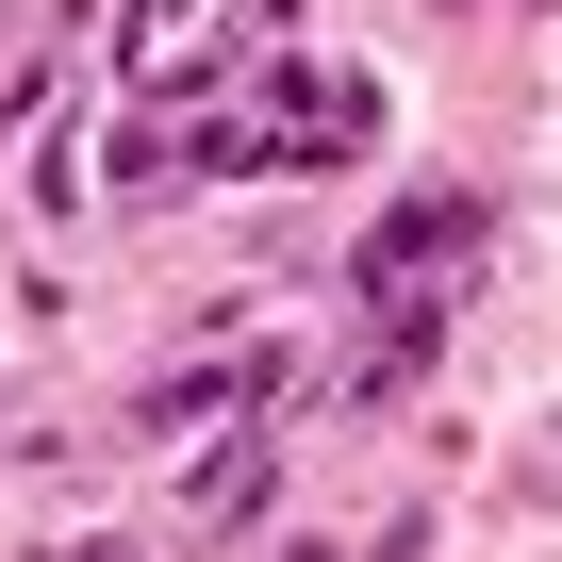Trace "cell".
<instances>
[{
    "label": "cell",
    "instance_id": "7a4b0ae2",
    "mask_svg": "<svg viewBox=\"0 0 562 562\" xmlns=\"http://www.w3.org/2000/svg\"><path fill=\"white\" fill-rule=\"evenodd\" d=\"M265 480H281V463H265V430H215V447H182V480H166V513L232 546V529H265Z\"/></svg>",
    "mask_w": 562,
    "mask_h": 562
},
{
    "label": "cell",
    "instance_id": "6da1fadb",
    "mask_svg": "<svg viewBox=\"0 0 562 562\" xmlns=\"http://www.w3.org/2000/svg\"><path fill=\"white\" fill-rule=\"evenodd\" d=\"M463 265H480V199H463V182H414V199L348 248V299H364V315H447Z\"/></svg>",
    "mask_w": 562,
    "mask_h": 562
},
{
    "label": "cell",
    "instance_id": "3957f363",
    "mask_svg": "<svg viewBox=\"0 0 562 562\" xmlns=\"http://www.w3.org/2000/svg\"><path fill=\"white\" fill-rule=\"evenodd\" d=\"M50 562H133V546H50Z\"/></svg>",
    "mask_w": 562,
    "mask_h": 562
}]
</instances>
